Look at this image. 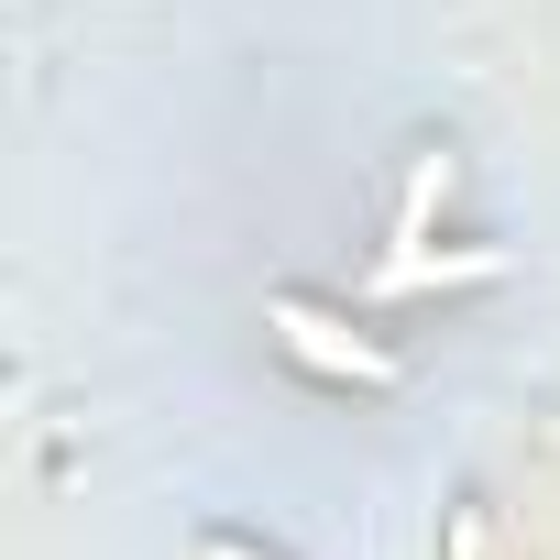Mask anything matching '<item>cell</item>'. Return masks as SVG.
<instances>
[{
  "instance_id": "3",
  "label": "cell",
  "mask_w": 560,
  "mask_h": 560,
  "mask_svg": "<svg viewBox=\"0 0 560 560\" xmlns=\"http://www.w3.org/2000/svg\"><path fill=\"white\" fill-rule=\"evenodd\" d=\"M198 560H253V549H242V538H209V549H198Z\"/></svg>"
},
{
  "instance_id": "1",
  "label": "cell",
  "mask_w": 560,
  "mask_h": 560,
  "mask_svg": "<svg viewBox=\"0 0 560 560\" xmlns=\"http://www.w3.org/2000/svg\"><path fill=\"white\" fill-rule=\"evenodd\" d=\"M264 330L287 341L308 374H341V385H385V374H396V363H385L352 319H330V308H308V298H275V308H264Z\"/></svg>"
},
{
  "instance_id": "2",
  "label": "cell",
  "mask_w": 560,
  "mask_h": 560,
  "mask_svg": "<svg viewBox=\"0 0 560 560\" xmlns=\"http://www.w3.org/2000/svg\"><path fill=\"white\" fill-rule=\"evenodd\" d=\"M440 198H451V165H440V154H429V165H418V176H407V209H396V242H418V231H429V209H440Z\"/></svg>"
}]
</instances>
